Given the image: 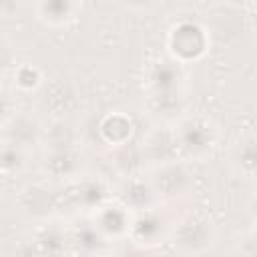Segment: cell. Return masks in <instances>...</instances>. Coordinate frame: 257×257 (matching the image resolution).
<instances>
[{"label": "cell", "mask_w": 257, "mask_h": 257, "mask_svg": "<svg viewBox=\"0 0 257 257\" xmlns=\"http://www.w3.org/2000/svg\"><path fill=\"white\" fill-rule=\"evenodd\" d=\"M0 135H2V141L12 143L24 151H30L42 141L44 133L36 116L28 112H12L0 126Z\"/></svg>", "instance_id": "5b68a950"}, {"label": "cell", "mask_w": 257, "mask_h": 257, "mask_svg": "<svg viewBox=\"0 0 257 257\" xmlns=\"http://www.w3.org/2000/svg\"><path fill=\"white\" fill-rule=\"evenodd\" d=\"M171 46L175 50V54L183 60L189 58H197L199 54H203L205 50V36L203 30L195 24H181L173 30V40Z\"/></svg>", "instance_id": "ba28073f"}, {"label": "cell", "mask_w": 257, "mask_h": 257, "mask_svg": "<svg viewBox=\"0 0 257 257\" xmlns=\"http://www.w3.org/2000/svg\"><path fill=\"white\" fill-rule=\"evenodd\" d=\"M82 253H94L98 251V247L102 245L104 237L100 235V231L94 227V223H82L74 229L72 239H70Z\"/></svg>", "instance_id": "e0dca14e"}, {"label": "cell", "mask_w": 257, "mask_h": 257, "mask_svg": "<svg viewBox=\"0 0 257 257\" xmlns=\"http://www.w3.org/2000/svg\"><path fill=\"white\" fill-rule=\"evenodd\" d=\"M28 151L2 141L0 143V175H16L26 167Z\"/></svg>", "instance_id": "2e32d148"}, {"label": "cell", "mask_w": 257, "mask_h": 257, "mask_svg": "<svg viewBox=\"0 0 257 257\" xmlns=\"http://www.w3.org/2000/svg\"><path fill=\"white\" fill-rule=\"evenodd\" d=\"M36 14L50 26H62L76 14V0H36Z\"/></svg>", "instance_id": "4fadbf2b"}, {"label": "cell", "mask_w": 257, "mask_h": 257, "mask_svg": "<svg viewBox=\"0 0 257 257\" xmlns=\"http://www.w3.org/2000/svg\"><path fill=\"white\" fill-rule=\"evenodd\" d=\"M128 231L139 243H157L163 237L165 227L161 215L155 213L153 209H147V211H137V215L131 219Z\"/></svg>", "instance_id": "7c38bea8"}, {"label": "cell", "mask_w": 257, "mask_h": 257, "mask_svg": "<svg viewBox=\"0 0 257 257\" xmlns=\"http://www.w3.org/2000/svg\"><path fill=\"white\" fill-rule=\"evenodd\" d=\"M12 114V100L10 96L0 88V126L4 124V120Z\"/></svg>", "instance_id": "ffe728a7"}, {"label": "cell", "mask_w": 257, "mask_h": 257, "mask_svg": "<svg viewBox=\"0 0 257 257\" xmlns=\"http://www.w3.org/2000/svg\"><path fill=\"white\" fill-rule=\"evenodd\" d=\"M173 133H175V143H177L179 155L193 159V161L205 159L213 151L215 141H217V133H215L213 124L203 116L183 118Z\"/></svg>", "instance_id": "3957f363"}, {"label": "cell", "mask_w": 257, "mask_h": 257, "mask_svg": "<svg viewBox=\"0 0 257 257\" xmlns=\"http://www.w3.org/2000/svg\"><path fill=\"white\" fill-rule=\"evenodd\" d=\"M46 155H44V171L56 179L74 177L80 169V157L76 149V135L64 120H56L46 135Z\"/></svg>", "instance_id": "6da1fadb"}, {"label": "cell", "mask_w": 257, "mask_h": 257, "mask_svg": "<svg viewBox=\"0 0 257 257\" xmlns=\"http://www.w3.org/2000/svg\"><path fill=\"white\" fill-rule=\"evenodd\" d=\"M0 191H2V185H0Z\"/></svg>", "instance_id": "603a6c76"}, {"label": "cell", "mask_w": 257, "mask_h": 257, "mask_svg": "<svg viewBox=\"0 0 257 257\" xmlns=\"http://www.w3.org/2000/svg\"><path fill=\"white\" fill-rule=\"evenodd\" d=\"M10 60H12V54H10V50L4 46V44H0V72L10 64Z\"/></svg>", "instance_id": "7402d4cb"}, {"label": "cell", "mask_w": 257, "mask_h": 257, "mask_svg": "<svg viewBox=\"0 0 257 257\" xmlns=\"http://www.w3.org/2000/svg\"><path fill=\"white\" fill-rule=\"evenodd\" d=\"M118 199H120V205L126 209V211H147V209H153L155 201L159 199L151 187L149 181H143V179H128L124 181V185L120 187L118 191Z\"/></svg>", "instance_id": "52a82bcc"}, {"label": "cell", "mask_w": 257, "mask_h": 257, "mask_svg": "<svg viewBox=\"0 0 257 257\" xmlns=\"http://www.w3.org/2000/svg\"><path fill=\"white\" fill-rule=\"evenodd\" d=\"M255 139L253 135H247V137H241L235 147L231 149V165L233 169L245 177V179H253L255 177Z\"/></svg>", "instance_id": "5bb4252c"}, {"label": "cell", "mask_w": 257, "mask_h": 257, "mask_svg": "<svg viewBox=\"0 0 257 257\" xmlns=\"http://www.w3.org/2000/svg\"><path fill=\"white\" fill-rule=\"evenodd\" d=\"M16 84L24 90H30V88H36L40 84V72L32 66H20L18 72H16Z\"/></svg>", "instance_id": "ac0fdd59"}, {"label": "cell", "mask_w": 257, "mask_h": 257, "mask_svg": "<svg viewBox=\"0 0 257 257\" xmlns=\"http://www.w3.org/2000/svg\"><path fill=\"white\" fill-rule=\"evenodd\" d=\"M108 197L106 185L100 179H82L74 189V199L84 209H98Z\"/></svg>", "instance_id": "9a60e30c"}, {"label": "cell", "mask_w": 257, "mask_h": 257, "mask_svg": "<svg viewBox=\"0 0 257 257\" xmlns=\"http://www.w3.org/2000/svg\"><path fill=\"white\" fill-rule=\"evenodd\" d=\"M149 183H151L155 195L163 197V199L183 197L193 187V179H191L189 169L183 163H179L177 159L155 165V169L149 177Z\"/></svg>", "instance_id": "277c9868"}, {"label": "cell", "mask_w": 257, "mask_h": 257, "mask_svg": "<svg viewBox=\"0 0 257 257\" xmlns=\"http://www.w3.org/2000/svg\"><path fill=\"white\" fill-rule=\"evenodd\" d=\"M20 211L32 219H44L54 207L52 195L44 185H28L20 195Z\"/></svg>", "instance_id": "8fae6325"}, {"label": "cell", "mask_w": 257, "mask_h": 257, "mask_svg": "<svg viewBox=\"0 0 257 257\" xmlns=\"http://www.w3.org/2000/svg\"><path fill=\"white\" fill-rule=\"evenodd\" d=\"M147 86L157 112H171L183 102V70L175 60H157L149 68Z\"/></svg>", "instance_id": "7a4b0ae2"}, {"label": "cell", "mask_w": 257, "mask_h": 257, "mask_svg": "<svg viewBox=\"0 0 257 257\" xmlns=\"http://www.w3.org/2000/svg\"><path fill=\"white\" fill-rule=\"evenodd\" d=\"M175 247L183 253H203L213 243V227L207 219L185 217L175 227Z\"/></svg>", "instance_id": "8992f818"}, {"label": "cell", "mask_w": 257, "mask_h": 257, "mask_svg": "<svg viewBox=\"0 0 257 257\" xmlns=\"http://www.w3.org/2000/svg\"><path fill=\"white\" fill-rule=\"evenodd\" d=\"M22 6H24V0H0V16L12 18L22 10Z\"/></svg>", "instance_id": "d6986e66"}, {"label": "cell", "mask_w": 257, "mask_h": 257, "mask_svg": "<svg viewBox=\"0 0 257 257\" xmlns=\"http://www.w3.org/2000/svg\"><path fill=\"white\" fill-rule=\"evenodd\" d=\"M143 155L149 161H153L155 165L175 161L177 155H179L177 143H175V133L173 131H163V128L153 131L143 141Z\"/></svg>", "instance_id": "9c48e42d"}, {"label": "cell", "mask_w": 257, "mask_h": 257, "mask_svg": "<svg viewBox=\"0 0 257 257\" xmlns=\"http://www.w3.org/2000/svg\"><path fill=\"white\" fill-rule=\"evenodd\" d=\"M131 8H135V10H149V8H153L159 0H124Z\"/></svg>", "instance_id": "44dd1931"}, {"label": "cell", "mask_w": 257, "mask_h": 257, "mask_svg": "<svg viewBox=\"0 0 257 257\" xmlns=\"http://www.w3.org/2000/svg\"><path fill=\"white\" fill-rule=\"evenodd\" d=\"M92 223L102 237H118L122 233H128L131 217L122 205H112V207L102 205L96 209V217Z\"/></svg>", "instance_id": "30bf717a"}]
</instances>
